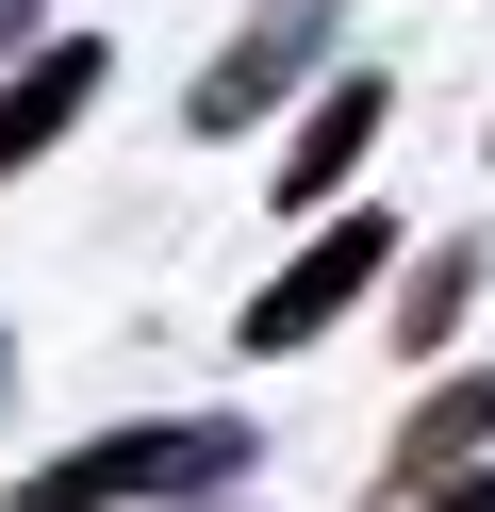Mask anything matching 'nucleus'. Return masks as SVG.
<instances>
[{
  "mask_svg": "<svg viewBox=\"0 0 495 512\" xmlns=\"http://www.w3.org/2000/svg\"><path fill=\"white\" fill-rule=\"evenodd\" d=\"M248 413H132V430L66 446V463H33L0 512H165V496H215V479H248Z\"/></svg>",
  "mask_w": 495,
  "mask_h": 512,
  "instance_id": "nucleus-1",
  "label": "nucleus"
},
{
  "mask_svg": "<svg viewBox=\"0 0 495 512\" xmlns=\"http://www.w3.org/2000/svg\"><path fill=\"white\" fill-rule=\"evenodd\" d=\"M380 265H396V215H363V199H314V215H297V248L248 281L231 347H248V364H297V347H330L363 298H380Z\"/></svg>",
  "mask_w": 495,
  "mask_h": 512,
  "instance_id": "nucleus-2",
  "label": "nucleus"
},
{
  "mask_svg": "<svg viewBox=\"0 0 495 512\" xmlns=\"http://www.w3.org/2000/svg\"><path fill=\"white\" fill-rule=\"evenodd\" d=\"M330 50H347V0H248V17H231V50L182 83V133H215V149H231V133H264V116H281L297 83L330 67Z\"/></svg>",
  "mask_w": 495,
  "mask_h": 512,
  "instance_id": "nucleus-3",
  "label": "nucleus"
},
{
  "mask_svg": "<svg viewBox=\"0 0 495 512\" xmlns=\"http://www.w3.org/2000/svg\"><path fill=\"white\" fill-rule=\"evenodd\" d=\"M281 116H297V133H281V166H264V199H281V215H314V199H347V182H363V149L396 133V83H380V67H314Z\"/></svg>",
  "mask_w": 495,
  "mask_h": 512,
  "instance_id": "nucleus-4",
  "label": "nucleus"
},
{
  "mask_svg": "<svg viewBox=\"0 0 495 512\" xmlns=\"http://www.w3.org/2000/svg\"><path fill=\"white\" fill-rule=\"evenodd\" d=\"M99 83H116V50H99V34H50V17H33V34L0 50V182H33V166H50V149L99 116Z\"/></svg>",
  "mask_w": 495,
  "mask_h": 512,
  "instance_id": "nucleus-5",
  "label": "nucleus"
},
{
  "mask_svg": "<svg viewBox=\"0 0 495 512\" xmlns=\"http://www.w3.org/2000/svg\"><path fill=\"white\" fill-rule=\"evenodd\" d=\"M396 298H380V331L396 347H413V364H446V347H462V314H479V281H495V248L479 232H446V248H396Z\"/></svg>",
  "mask_w": 495,
  "mask_h": 512,
  "instance_id": "nucleus-6",
  "label": "nucleus"
},
{
  "mask_svg": "<svg viewBox=\"0 0 495 512\" xmlns=\"http://www.w3.org/2000/svg\"><path fill=\"white\" fill-rule=\"evenodd\" d=\"M462 446H495V364H446L413 413L380 430V496H413V479H446Z\"/></svg>",
  "mask_w": 495,
  "mask_h": 512,
  "instance_id": "nucleus-7",
  "label": "nucleus"
},
{
  "mask_svg": "<svg viewBox=\"0 0 495 512\" xmlns=\"http://www.w3.org/2000/svg\"><path fill=\"white\" fill-rule=\"evenodd\" d=\"M396 512H495V446H462V463H446V479H413Z\"/></svg>",
  "mask_w": 495,
  "mask_h": 512,
  "instance_id": "nucleus-8",
  "label": "nucleus"
},
{
  "mask_svg": "<svg viewBox=\"0 0 495 512\" xmlns=\"http://www.w3.org/2000/svg\"><path fill=\"white\" fill-rule=\"evenodd\" d=\"M165 512H248V479H215V496H165Z\"/></svg>",
  "mask_w": 495,
  "mask_h": 512,
  "instance_id": "nucleus-9",
  "label": "nucleus"
},
{
  "mask_svg": "<svg viewBox=\"0 0 495 512\" xmlns=\"http://www.w3.org/2000/svg\"><path fill=\"white\" fill-rule=\"evenodd\" d=\"M33 17H50V0H0V50H17V34H33Z\"/></svg>",
  "mask_w": 495,
  "mask_h": 512,
  "instance_id": "nucleus-10",
  "label": "nucleus"
},
{
  "mask_svg": "<svg viewBox=\"0 0 495 512\" xmlns=\"http://www.w3.org/2000/svg\"><path fill=\"white\" fill-rule=\"evenodd\" d=\"M0 413H17V331H0Z\"/></svg>",
  "mask_w": 495,
  "mask_h": 512,
  "instance_id": "nucleus-11",
  "label": "nucleus"
}]
</instances>
